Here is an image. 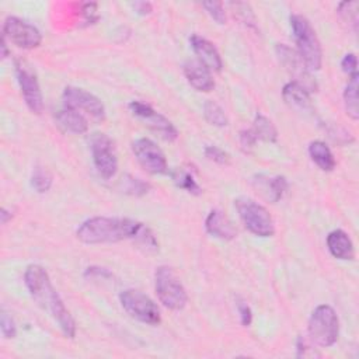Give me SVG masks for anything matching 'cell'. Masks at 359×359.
I'll use <instances>...</instances> for the list:
<instances>
[{
  "mask_svg": "<svg viewBox=\"0 0 359 359\" xmlns=\"http://www.w3.org/2000/svg\"><path fill=\"white\" fill-rule=\"evenodd\" d=\"M24 282L34 302L53 318L62 334L66 338H73L76 335V323L53 287L48 272L41 265H28L24 273Z\"/></svg>",
  "mask_w": 359,
  "mask_h": 359,
  "instance_id": "obj_1",
  "label": "cell"
},
{
  "mask_svg": "<svg viewBox=\"0 0 359 359\" xmlns=\"http://www.w3.org/2000/svg\"><path fill=\"white\" fill-rule=\"evenodd\" d=\"M143 223L128 217L95 216L83 222L76 230V237L84 244H108L133 240Z\"/></svg>",
  "mask_w": 359,
  "mask_h": 359,
  "instance_id": "obj_2",
  "label": "cell"
},
{
  "mask_svg": "<svg viewBox=\"0 0 359 359\" xmlns=\"http://www.w3.org/2000/svg\"><path fill=\"white\" fill-rule=\"evenodd\" d=\"M290 27L297 46V53L306 67L310 72L320 70L323 65V49L310 21L300 14H293L290 15Z\"/></svg>",
  "mask_w": 359,
  "mask_h": 359,
  "instance_id": "obj_3",
  "label": "cell"
},
{
  "mask_svg": "<svg viewBox=\"0 0 359 359\" xmlns=\"http://www.w3.org/2000/svg\"><path fill=\"white\" fill-rule=\"evenodd\" d=\"M154 289L158 300L170 310H182L188 303V294L172 268L161 265L154 273Z\"/></svg>",
  "mask_w": 359,
  "mask_h": 359,
  "instance_id": "obj_4",
  "label": "cell"
},
{
  "mask_svg": "<svg viewBox=\"0 0 359 359\" xmlns=\"http://www.w3.org/2000/svg\"><path fill=\"white\" fill-rule=\"evenodd\" d=\"M309 335L320 346H331L339 335V320L335 310L328 304L317 306L309 318Z\"/></svg>",
  "mask_w": 359,
  "mask_h": 359,
  "instance_id": "obj_5",
  "label": "cell"
},
{
  "mask_svg": "<svg viewBox=\"0 0 359 359\" xmlns=\"http://www.w3.org/2000/svg\"><path fill=\"white\" fill-rule=\"evenodd\" d=\"M240 219L248 231L258 237H271L275 233V224L265 206L251 198L241 196L234 201Z\"/></svg>",
  "mask_w": 359,
  "mask_h": 359,
  "instance_id": "obj_6",
  "label": "cell"
},
{
  "mask_svg": "<svg viewBox=\"0 0 359 359\" xmlns=\"http://www.w3.org/2000/svg\"><path fill=\"white\" fill-rule=\"evenodd\" d=\"M119 302L123 310L135 320L147 324L158 325L161 321L160 309L144 293L136 289H126L119 294Z\"/></svg>",
  "mask_w": 359,
  "mask_h": 359,
  "instance_id": "obj_7",
  "label": "cell"
},
{
  "mask_svg": "<svg viewBox=\"0 0 359 359\" xmlns=\"http://www.w3.org/2000/svg\"><path fill=\"white\" fill-rule=\"evenodd\" d=\"M90 149L98 174L105 180L112 178L118 171V158L112 140L105 133L95 132L90 137Z\"/></svg>",
  "mask_w": 359,
  "mask_h": 359,
  "instance_id": "obj_8",
  "label": "cell"
},
{
  "mask_svg": "<svg viewBox=\"0 0 359 359\" xmlns=\"http://www.w3.org/2000/svg\"><path fill=\"white\" fill-rule=\"evenodd\" d=\"M62 98H63V104L66 108L79 111L83 115L86 114L98 122L104 121V118H105V108H104V104L101 102V100L98 97H95L94 94L86 91L84 88L67 86L63 90Z\"/></svg>",
  "mask_w": 359,
  "mask_h": 359,
  "instance_id": "obj_9",
  "label": "cell"
},
{
  "mask_svg": "<svg viewBox=\"0 0 359 359\" xmlns=\"http://www.w3.org/2000/svg\"><path fill=\"white\" fill-rule=\"evenodd\" d=\"M3 36L22 49H34L42 42V35L36 27L14 15L6 18Z\"/></svg>",
  "mask_w": 359,
  "mask_h": 359,
  "instance_id": "obj_10",
  "label": "cell"
},
{
  "mask_svg": "<svg viewBox=\"0 0 359 359\" xmlns=\"http://www.w3.org/2000/svg\"><path fill=\"white\" fill-rule=\"evenodd\" d=\"M15 74L17 81L21 90V95L34 114H41L43 109V98L42 91L36 79V74L31 70V67L21 59L15 62Z\"/></svg>",
  "mask_w": 359,
  "mask_h": 359,
  "instance_id": "obj_11",
  "label": "cell"
},
{
  "mask_svg": "<svg viewBox=\"0 0 359 359\" xmlns=\"http://www.w3.org/2000/svg\"><path fill=\"white\" fill-rule=\"evenodd\" d=\"M129 109L136 118L142 119L151 130L158 133L160 137H163L164 140L172 142L178 137V130L171 123V121L160 112H157L156 109H153L149 104H144L142 101H130Z\"/></svg>",
  "mask_w": 359,
  "mask_h": 359,
  "instance_id": "obj_12",
  "label": "cell"
},
{
  "mask_svg": "<svg viewBox=\"0 0 359 359\" xmlns=\"http://www.w3.org/2000/svg\"><path fill=\"white\" fill-rule=\"evenodd\" d=\"M132 151L137 163L150 174H164L168 170L163 150L150 139L140 137L132 143Z\"/></svg>",
  "mask_w": 359,
  "mask_h": 359,
  "instance_id": "obj_13",
  "label": "cell"
},
{
  "mask_svg": "<svg viewBox=\"0 0 359 359\" xmlns=\"http://www.w3.org/2000/svg\"><path fill=\"white\" fill-rule=\"evenodd\" d=\"M276 55L279 57V62L286 69V72L293 77V81H297L309 91H316V83L311 80L310 70L306 67L304 62L302 60L297 52H294L285 43H278Z\"/></svg>",
  "mask_w": 359,
  "mask_h": 359,
  "instance_id": "obj_14",
  "label": "cell"
},
{
  "mask_svg": "<svg viewBox=\"0 0 359 359\" xmlns=\"http://www.w3.org/2000/svg\"><path fill=\"white\" fill-rule=\"evenodd\" d=\"M189 43H191V48L194 49L195 55L198 56V60L201 63H203L210 72L222 70L223 62H222L220 53L210 41H208L206 38L199 36V35H192L189 38Z\"/></svg>",
  "mask_w": 359,
  "mask_h": 359,
  "instance_id": "obj_15",
  "label": "cell"
},
{
  "mask_svg": "<svg viewBox=\"0 0 359 359\" xmlns=\"http://www.w3.org/2000/svg\"><path fill=\"white\" fill-rule=\"evenodd\" d=\"M184 74L188 83L196 90L202 93H209L215 87V80L210 74V70L201 63L198 59L187 60L184 65Z\"/></svg>",
  "mask_w": 359,
  "mask_h": 359,
  "instance_id": "obj_16",
  "label": "cell"
},
{
  "mask_svg": "<svg viewBox=\"0 0 359 359\" xmlns=\"http://www.w3.org/2000/svg\"><path fill=\"white\" fill-rule=\"evenodd\" d=\"M283 101L293 109L299 112H313V104L310 100V93L297 81H289L282 88Z\"/></svg>",
  "mask_w": 359,
  "mask_h": 359,
  "instance_id": "obj_17",
  "label": "cell"
},
{
  "mask_svg": "<svg viewBox=\"0 0 359 359\" xmlns=\"http://www.w3.org/2000/svg\"><path fill=\"white\" fill-rule=\"evenodd\" d=\"M255 189L268 201L278 202L282 199L283 194L287 189V181L285 177H266V175H257L252 180Z\"/></svg>",
  "mask_w": 359,
  "mask_h": 359,
  "instance_id": "obj_18",
  "label": "cell"
},
{
  "mask_svg": "<svg viewBox=\"0 0 359 359\" xmlns=\"http://www.w3.org/2000/svg\"><path fill=\"white\" fill-rule=\"evenodd\" d=\"M55 122L56 125L67 132V133H74V135H81L88 130V121L87 118L72 108L63 107L55 114Z\"/></svg>",
  "mask_w": 359,
  "mask_h": 359,
  "instance_id": "obj_19",
  "label": "cell"
},
{
  "mask_svg": "<svg viewBox=\"0 0 359 359\" xmlns=\"http://www.w3.org/2000/svg\"><path fill=\"white\" fill-rule=\"evenodd\" d=\"M205 229L210 236L220 240H231L237 234V230L234 229L229 217L217 209L210 210V213L208 215L205 220Z\"/></svg>",
  "mask_w": 359,
  "mask_h": 359,
  "instance_id": "obj_20",
  "label": "cell"
},
{
  "mask_svg": "<svg viewBox=\"0 0 359 359\" xmlns=\"http://www.w3.org/2000/svg\"><path fill=\"white\" fill-rule=\"evenodd\" d=\"M327 247L331 252L332 257L342 259V261H349L353 259L355 257V248L352 244V240L344 230H332L327 236Z\"/></svg>",
  "mask_w": 359,
  "mask_h": 359,
  "instance_id": "obj_21",
  "label": "cell"
},
{
  "mask_svg": "<svg viewBox=\"0 0 359 359\" xmlns=\"http://www.w3.org/2000/svg\"><path fill=\"white\" fill-rule=\"evenodd\" d=\"M309 154L320 170L332 171L335 168L337 163L332 156V151L324 142H321V140L311 142L309 144Z\"/></svg>",
  "mask_w": 359,
  "mask_h": 359,
  "instance_id": "obj_22",
  "label": "cell"
},
{
  "mask_svg": "<svg viewBox=\"0 0 359 359\" xmlns=\"http://www.w3.org/2000/svg\"><path fill=\"white\" fill-rule=\"evenodd\" d=\"M358 80L359 74H352L349 76L348 84L344 90V104H345V111L348 116H351L353 121L359 118V102H358Z\"/></svg>",
  "mask_w": 359,
  "mask_h": 359,
  "instance_id": "obj_23",
  "label": "cell"
},
{
  "mask_svg": "<svg viewBox=\"0 0 359 359\" xmlns=\"http://www.w3.org/2000/svg\"><path fill=\"white\" fill-rule=\"evenodd\" d=\"M252 132L255 133L257 139H261L264 142H276L278 139V130L271 119H268L262 114H257L252 125Z\"/></svg>",
  "mask_w": 359,
  "mask_h": 359,
  "instance_id": "obj_24",
  "label": "cell"
},
{
  "mask_svg": "<svg viewBox=\"0 0 359 359\" xmlns=\"http://www.w3.org/2000/svg\"><path fill=\"white\" fill-rule=\"evenodd\" d=\"M170 175H171L174 184H175L178 188L187 191L188 194H191V195H201V194H202V188L199 187V184H198V182L194 180V177H192L188 171H185L184 168H175V170H172V171L170 172Z\"/></svg>",
  "mask_w": 359,
  "mask_h": 359,
  "instance_id": "obj_25",
  "label": "cell"
},
{
  "mask_svg": "<svg viewBox=\"0 0 359 359\" xmlns=\"http://www.w3.org/2000/svg\"><path fill=\"white\" fill-rule=\"evenodd\" d=\"M203 116L210 125H215L219 128H223L229 123L224 109L219 104H216L215 101H210V100L205 101V104H203Z\"/></svg>",
  "mask_w": 359,
  "mask_h": 359,
  "instance_id": "obj_26",
  "label": "cell"
},
{
  "mask_svg": "<svg viewBox=\"0 0 359 359\" xmlns=\"http://www.w3.org/2000/svg\"><path fill=\"white\" fill-rule=\"evenodd\" d=\"M133 241L136 243V245L142 250H144L146 252H156L158 250V243L154 237V234L151 233V230L147 226H142L140 230L137 231V234L135 236Z\"/></svg>",
  "mask_w": 359,
  "mask_h": 359,
  "instance_id": "obj_27",
  "label": "cell"
},
{
  "mask_svg": "<svg viewBox=\"0 0 359 359\" xmlns=\"http://www.w3.org/2000/svg\"><path fill=\"white\" fill-rule=\"evenodd\" d=\"M31 185L39 194L49 191V188L52 185L50 172L43 167H35L32 171V175H31Z\"/></svg>",
  "mask_w": 359,
  "mask_h": 359,
  "instance_id": "obj_28",
  "label": "cell"
},
{
  "mask_svg": "<svg viewBox=\"0 0 359 359\" xmlns=\"http://www.w3.org/2000/svg\"><path fill=\"white\" fill-rule=\"evenodd\" d=\"M358 1H342L338 6V15L341 20L349 25L353 27V29L358 28Z\"/></svg>",
  "mask_w": 359,
  "mask_h": 359,
  "instance_id": "obj_29",
  "label": "cell"
},
{
  "mask_svg": "<svg viewBox=\"0 0 359 359\" xmlns=\"http://www.w3.org/2000/svg\"><path fill=\"white\" fill-rule=\"evenodd\" d=\"M123 182H125V185L122 187V189L129 195H136V196L144 195L150 188V185L147 182H144L139 178L130 177V175H128L126 180H123Z\"/></svg>",
  "mask_w": 359,
  "mask_h": 359,
  "instance_id": "obj_30",
  "label": "cell"
},
{
  "mask_svg": "<svg viewBox=\"0 0 359 359\" xmlns=\"http://www.w3.org/2000/svg\"><path fill=\"white\" fill-rule=\"evenodd\" d=\"M202 7L208 11V14L217 24H226V11L223 8V3H220V1H205V3H202Z\"/></svg>",
  "mask_w": 359,
  "mask_h": 359,
  "instance_id": "obj_31",
  "label": "cell"
},
{
  "mask_svg": "<svg viewBox=\"0 0 359 359\" xmlns=\"http://www.w3.org/2000/svg\"><path fill=\"white\" fill-rule=\"evenodd\" d=\"M205 156L208 160L226 165L230 163V156L229 153H226L223 149L217 147V146H206L205 147Z\"/></svg>",
  "mask_w": 359,
  "mask_h": 359,
  "instance_id": "obj_32",
  "label": "cell"
},
{
  "mask_svg": "<svg viewBox=\"0 0 359 359\" xmlns=\"http://www.w3.org/2000/svg\"><path fill=\"white\" fill-rule=\"evenodd\" d=\"M0 330L4 338H14L17 335L15 323L6 311H3L0 316Z\"/></svg>",
  "mask_w": 359,
  "mask_h": 359,
  "instance_id": "obj_33",
  "label": "cell"
},
{
  "mask_svg": "<svg viewBox=\"0 0 359 359\" xmlns=\"http://www.w3.org/2000/svg\"><path fill=\"white\" fill-rule=\"evenodd\" d=\"M341 67L342 70L348 74H356L358 73V59L355 56V53H346L341 62Z\"/></svg>",
  "mask_w": 359,
  "mask_h": 359,
  "instance_id": "obj_34",
  "label": "cell"
},
{
  "mask_svg": "<svg viewBox=\"0 0 359 359\" xmlns=\"http://www.w3.org/2000/svg\"><path fill=\"white\" fill-rule=\"evenodd\" d=\"M257 140L258 139H257L255 133L252 132V129H247V130L240 132V144H241L244 151H250L254 147V144L257 143Z\"/></svg>",
  "mask_w": 359,
  "mask_h": 359,
  "instance_id": "obj_35",
  "label": "cell"
},
{
  "mask_svg": "<svg viewBox=\"0 0 359 359\" xmlns=\"http://www.w3.org/2000/svg\"><path fill=\"white\" fill-rule=\"evenodd\" d=\"M237 310L240 314V321L244 327H248L252 321V311L244 300H237Z\"/></svg>",
  "mask_w": 359,
  "mask_h": 359,
  "instance_id": "obj_36",
  "label": "cell"
},
{
  "mask_svg": "<svg viewBox=\"0 0 359 359\" xmlns=\"http://www.w3.org/2000/svg\"><path fill=\"white\" fill-rule=\"evenodd\" d=\"M132 6H133L135 11L137 14H142V15H146V14H149L151 11V4L147 3V1H136Z\"/></svg>",
  "mask_w": 359,
  "mask_h": 359,
  "instance_id": "obj_37",
  "label": "cell"
},
{
  "mask_svg": "<svg viewBox=\"0 0 359 359\" xmlns=\"http://www.w3.org/2000/svg\"><path fill=\"white\" fill-rule=\"evenodd\" d=\"M0 216H1V223H3V224H6V223H7V222H8V220L13 217V215H11V213H10L7 209H4V208L1 209V213H0Z\"/></svg>",
  "mask_w": 359,
  "mask_h": 359,
  "instance_id": "obj_38",
  "label": "cell"
},
{
  "mask_svg": "<svg viewBox=\"0 0 359 359\" xmlns=\"http://www.w3.org/2000/svg\"><path fill=\"white\" fill-rule=\"evenodd\" d=\"M0 48H1V57L6 59V57L8 56V48H7V43H6V38H4V36L1 38V45H0Z\"/></svg>",
  "mask_w": 359,
  "mask_h": 359,
  "instance_id": "obj_39",
  "label": "cell"
}]
</instances>
